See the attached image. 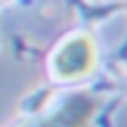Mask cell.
Segmentation results:
<instances>
[{"label": "cell", "mask_w": 127, "mask_h": 127, "mask_svg": "<svg viewBox=\"0 0 127 127\" xmlns=\"http://www.w3.org/2000/svg\"><path fill=\"white\" fill-rule=\"evenodd\" d=\"M96 67V44L91 36H73L62 42L52 55L55 80H80Z\"/></svg>", "instance_id": "cell-1"}, {"label": "cell", "mask_w": 127, "mask_h": 127, "mask_svg": "<svg viewBox=\"0 0 127 127\" xmlns=\"http://www.w3.org/2000/svg\"><path fill=\"white\" fill-rule=\"evenodd\" d=\"M99 104L101 101L91 94H75L52 114L36 119V122H29L24 127H88L99 112Z\"/></svg>", "instance_id": "cell-2"}]
</instances>
